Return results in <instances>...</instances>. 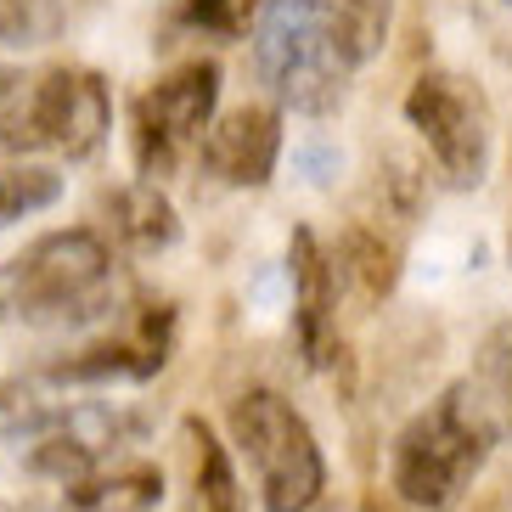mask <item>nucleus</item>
<instances>
[{"mask_svg": "<svg viewBox=\"0 0 512 512\" xmlns=\"http://www.w3.org/2000/svg\"><path fill=\"white\" fill-rule=\"evenodd\" d=\"M248 40L259 85L304 119H327L377 46L338 0H265Z\"/></svg>", "mask_w": 512, "mask_h": 512, "instance_id": "1", "label": "nucleus"}, {"mask_svg": "<svg viewBox=\"0 0 512 512\" xmlns=\"http://www.w3.org/2000/svg\"><path fill=\"white\" fill-rule=\"evenodd\" d=\"M113 248L102 231L68 226L34 237L0 265V321L6 327H91L113 316Z\"/></svg>", "mask_w": 512, "mask_h": 512, "instance_id": "2", "label": "nucleus"}, {"mask_svg": "<svg viewBox=\"0 0 512 512\" xmlns=\"http://www.w3.org/2000/svg\"><path fill=\"white\" fill-rule=\"evenodd\" d=\"M496 422L479 406L473 383H451V389L428 400L417 417L400 428L389 456V484L394 496L411 501V507H451L467 484L479 479V467L490 462V445H496Z\"/></svg>", "mask_w": 512, "mask_h": 512, "instance_id": "3", "label": "nucleus"}, {"mask_svg": "<svg viewBox=\"0 0 512 512\" xmlns=\"http://www.w3.org/2000/svg\"><path fill=\"white\" fill-rule=\"evenodd\" d=\"M231 439L248 456L259 507L265 512H310L327 490V462L310 422L276 389H242L231 400Z\"/></svg>", "mask_w": 512, "mask_h": 512, "instance_id": "4", "label": "nucleus"}, {"mask_svg": "<svg viewBox=\"0 0 512 512\" xmlns=\"http://www.w3.org/2000/svg\"><path fill=\"white\" fill-rule=\"evenodd\" d=\"M406 124L422 136L428 158L451 186H484L496 158V113L479 79L456 68H428L406 91Z\"/></svg>", "mask_w": 512, "mask_h": 512, "instance_id": "5", "label": "nucleus"}, {"mask_svg": "<svg viewBox=\"0 0 512 512\" xmlns=\"http://www.w3.org/2000/svg\"><path fill=\"white\" fill-rule=\"evenodd\" d=\"M220 107V62L192 57L175 74L152 79L147 91L130 102V147H136L141 181H164L181 169V158L203 141Z\"/></svg>", "mask_w": 512, "mask_h": 512, "instance_id": "6", "label": "nucleus"}, {"mask_svg": "<svg viewBox=\"0 0 512 512\" xmlns=\"http://www.w3.org/2000/svg\"><path fill=\"white\" fill-rule=\"evenodd\" d=\"M29 102L40 147L62 152V158H91L113 130V96H107V79L96 68H74V62L51 68L34 79Z\"/></svg>", "mask_w": 512, "mask_h": 512, "instance_id": "7", "label": "nucleus"}, {"mask_svg": "<svg viewBox=\"0 0 512 512\" xmlns=\"http://www.w3.org/2000/svg\"><path fill=\"white\" fill-rule=\"evenodd\" d=\"M197 158L220 186L259 192L276 175V158H282V113L276 107H231L203 130Z\"/></svg>", "mask_w": 512, "mask_h": 512, "instance_id": "8", "label": "nucleus"}, {"mask_svg": "<svg viewBox=\"0 0 512 512\" xmlns=\"http://www.w3.org/2000/svg\"><path fill=\"white\" fill-rule=\"evenodd\" d=\"M287 282H293V327L310 366H327L338 355V259L321 248L310 226L293 231L287 242Z\"/></svg>", "mask_w": 512, "mask_h": 512, "instance_id": "9", "label": "nucleus"}, {"mask_svg": "<svg viewBox=\"0 0 512 512\" xmlns=\"http://www.w3.org/2000/svg\"><path fill=\"white\" fill-rule=\"evenodd\" d=\"M107 214H113V237L136 254H158L181 237V220H175V203L152 181H130L107 197Z\"/></svg>", "mask_w": 512, "mask_h": 512, "instance_id": "10", "label": "nucleus"}, {"mask_svg": "<svg viewBox=\"0 0 512 512\" xmlns=\"http://www.w3.org/2000/svg\"><path fill=\"white\" fill-rule=\"evenodd\" d=\"M158 501H164V473L136 462V467H113L102 479H74L62 507L68 512H152Z\"/></svg>", "mask_w": 512, "mask_h": 512, "instance_id": "11", "label": "nucleus"}, {"mask_svg": "<svg viewBox=\"0 0 512 512\" xmlns=\"http://www.w3.org/2000/svg\"><path fill=\"white\" fill-rule=\"evenodd\" d=\"M338 276H355L361 299H389L394 276H400V242L389 231H372L366 220L344 231V248H338Z\"/></svg>", "mask_w": 512, "mask_h": 512, "instance_id": "12", "label": "nucleus"}, {"mask_svg": "<svg viewBox=\"0 0 512 512\" xmlns=\"http://www.w3.org/2000/svg\"><path fill=\"white\" fill-rule=\"evenodd\" d=\"M467 383L479 394V406L490 411L496 434L512 439V316L484 332L479 361H473V377H467Z\"/></svg>", "mask_w": 512, "mask_h": 512, "instance_id": "13", "label": "nucleus"}, {"mask_svg": "<svg viewBox=\"0 0 512 512\" xmlns=\"http://www.w3.org/2000/svg\"><path fill=\"white\" fill-rule=\"evenodd\" d=\"M186 439H192L197 456V512H242V484L231 473L226 445L209 434V422H186Z\"/></svg>", "mask_w": 512, "mask_h": 512, "instance_id": "14", "label": "nucleus"}, {"mask_svg": "<svg viewBox=\"0 0 512 512\" xmlns=\"http://www.w3.org/2000/svg\"><path fill=\"white\" fill-rule=\"evenodd\" d=\"M34 79L0 62V164H29V152H40V130H34Z\"/></svg>", "mask_w": 512, "mask_h": 512, "instance_id": "15", "label": "nucleus"}, {"mask_svg": "<svg viewBox=\"0 0 512 512\" xmlns=\"http://www.w3.org/2000/svg\"><path fill=\"white\" fill-rule=\"evenodd\" d=\"M62 197V169L51 164H0V231L51 209Z\"/></svg>", "mask_w": 512, "mask_h": 512, "instance_id": "16", "label": "nucleus"}, {"mask_svg": "<svg viewBox=\"0 0 512 512\" xmlns=\"http://www.w3.org/2000/svg\"><path fill=\"white\" fill-rule=\"evenodd\" d=\"M62 23L57 0H0V51L46 46Z\"/></svg>", "mask_w": 512, "mask_h": 512, "instance_id": "17", "label": "nucleus"}, {"mask_svg": "<svg viewBox=\"0 0 512 512\" xmlns=\"http://www.w3.org/2000/svg\"><path fill=\"white\" fill-rule=\"evenodd\" d=\"M265 0H181V23L197 34H214V40H242L254 34Z\"/></svg>", "mask_w": 512, "mask_h": 512, "instance_id": "18", "label": "nucleus"}, {"mask_svg": "<svg viewBox=\"0 0 512 512\" xmlns=\"http://www.w3.org/2000/svg\"><path fill=\"white\" fill-rule=\"evenodd\" d=\"M293 164H299V175L310 186H332V175L344 169V152L327 147V141H304V147L293 152Z\"/></svg>", "mask_w": 512, "mask_h": 512, "instance_id": "19", "label": "nucleus"}, {"mask_svg": "<svg viewBox=\"0 0 512 512\" xmlns=\"http://www.w3.org/2000/svg\"><path fill=\"white\" fill-rule=\"evenodd\" d=\"M338 6H344L372 40H383V29H389V0H338Z\"/></svg>", "mask_w": 512, "mask_h": 512, "instance_id": "20", "label": "nucleus"}, {"mask_svg": "<svg viewBox=\"0 0 512 512\" xmlns=\"http://www.w3.org/2000/svg\"><path fill=\"white\" fill-rule=\"evenodd\" d=\"M507 254H512V237H507Z\"/></svg>", "mask_w": 512, "mask_h": 512, "instance_id": "21", "label": "nucleus"}, {"mask_svg": "<svg viewBox=\"0 0 512 512\" xmlns=\"http://www.w3.org/2000/svg\"><path fill=\"white\" fill-rule=\"evenodd\" d=\"M501 6H512V0H501Z\"/></svg>", "mask_w": 512, "mask_h": 512, "instance_id": "22", "label": "nucleus"}]
</instances>
